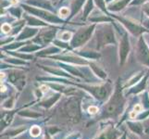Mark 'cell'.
Returning a JSON list of instances; mask_svg holds the SVG:
<instances>
[{
    "label": "cell",
    "mask_w": 149,
    "mask_h": 139,
    "mask_svg": "<svg viewBox=\"0 0 149 139\" xmlns=\"http://www.w3.org/2000/svg\"><path fill=\"white\" fill-rule=\"evenodd\" d=\"M89 112L91 113V114H95V113H96L97 111H98V110H97V108H95V107H91V108H89Z\"/></svg>",
    "instance_id": "obj_3"
},
{
    "label": "cell",
    "mask_w": 149,
    "mask_h": 139,
    "mask_svg": "<svg viewBox=\"0 0 149 139\" xmlns=\"http://www.w3.org/2000/svg\"><path fill=\"white\" fill-rule=\"evenodd\" d=\"M68 13H69V10L67 8H62L60 10V14H62V16H66Z\"/></svg>",
    "instance_id": "obj_5"
},
{
    "label": "cell",
    "mask_w": 149,
    "mask_h": 139,
    "mask_svg": "<svg viewBox=\"0 0 149 139\" xmlns=\"http://www.w3.org/2000/svg\"><path fill=\"white\" fill-rule=\"evenodd\" d=\"M2 30H3V32H5V33L9 32V30H10L9 25H8V24H4L3 26H2Z\"/></svg>",
    "instance_id": "obj_4"
},
{
    "label": "cell",
    "mask_w": 149,
    "mask_h": 139,
    "mask_svg": "<svg viewBox=\"0 0 149 139\" xmlns=\"http://www.w3.org/2000/svg\"><path fill=\"white\" fill-rule=\"evenodd\" d=\"M31 133H33V136H38L39 133H40V129H39V127H33V128H32V130H31Z\"/></svg>",
    "instance_id": "obj_2"
},
{
    "label": "cell",
    "mask_w": 149,
    "mask_h": 139,
    "mask_svg": "<svg viewBox=\"0 0 149 139\" xmlns=\"http://www.w3.org/2000/svg\"><path fill=\"white\" fill-rule=\"evenodd\" d=\"M93 92H94L95 96L99 97V98L105 97V96L107 94V90L105 87H95V88H93Z\"/></svg>",
    "instance_id": "obj_1"
}]
</instances>
